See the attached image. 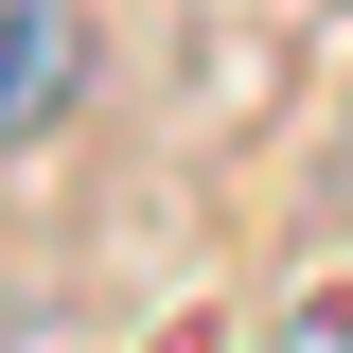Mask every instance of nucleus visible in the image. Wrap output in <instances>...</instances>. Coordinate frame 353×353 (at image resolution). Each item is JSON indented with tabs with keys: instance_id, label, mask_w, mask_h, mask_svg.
I'll return each instance as SVG.
<instances>
[{
	"instance_id": "nucleus-1",
	"label": "nucleus",
	"mask_w": 353,
	"mask_h": 353,
	"mask_svg": "<svg viewBox=\"0 0 353 353\" xmlns=\"http://www.w3.org/2000/svg\"><path fill=\"white\" fill-rule=\"evenodd\" d=\"M71 88H88V18L71 0H0V159L71 124Z\"/></svg>"
},
{
	"instance_id": "nucleus-2",
	"label": "nucleus",
	"mask_w": 353,
	"mask_h": 353,
	"mask_svg": "<svg viewBox=\"0 0 353 353\" xmlns=\"http://www.w3.org/2000/svg\"><path fill=\"white\" fill-rule=\"evenodd\" d=\"M283 353H353V318H336V301H318V318H301V336H283Z\"/></svg>"
}]
</instances>
